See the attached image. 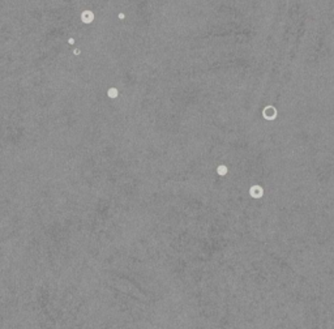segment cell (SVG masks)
Listing matches in <instances>:
<instances>
[{"label": "cell", "mask_w": 334, "mask_h": 329, "mask_svg": "<svg viewBox=\"0 0 334 329\" xmlns=\"http://www.w3.org/2000/svg\"><path fill=\"white\" fill-rule=\"evenodd\" d=\"M227 171H229V168H227V166H224V165H219L217 167V174H218V175H221V176L226 175Z\"/></svg>", "instance_id": "obj_5"}, {"label": "cell", "mask_w": 334, "mask_h": 329, "mask_svg": "<svg viewBox=\"0 0 334 329\" xmlns=\"http://www.w3.org/2000/svg\"><path fill=\"white\" fill-rule=\"evenodd\" d=\"M262 116L265 118L266 120H276L277 116H278V111H277V108L274 107L273 105H269L266 106L265 108L262 110Z\"/></svg>", "instance_id": "obj_1"}, {"label": "cell", "mask_w": 334, "mask_h": 329, "mask_svg": "<svg viewBox=\"0 0 334 329\" xmlns=\"http://www.w3.org/2000/svg\"><path fill=\"white\" fill-rule=\"evenodd\" d=\"M249 195H251V197L253 199H261L264 196V188L261 187V185H252L251 188H249Z\"/></svg>", "instance_id": "obj_2"}, {"label": "cell", "mask_w": 334, "mask_h": 329, "mask_svg": "<svg viewBox=\"0 0 334 329\" xmlns=\"http://www.w3.org/2000/svg\"><path fill=\"white\" fill-rule=\"evenodd\" d=\"M68 43H69V44H73V43H75V39H73V38H69V39H68Z\"/></svg>", "instance_id": "obj_7"}, {"label": "cell", "mask_w": 334, "mask_h": 329, "mask_svg": "<svg viewBox=\"0 0 334 329\" xmlns=\"http://www.w3.org/2000/svg\"><path fill=\"white\" fill-rule=\"evenodd\" d=\"M73 54H75V55H80V54H81L80 49H76V50H75V51H73Z\"/></svg>", "instance_id": "obj_6"}, {"label": "cell", "mask_w": 334, "mask_h": 329, "mask_svg": "<svg viewBox=\"0 0 334 329\" xmlns=\"http://www.w3.org/2000/svg\"><path fill=\"white\" fill-rule=\"evenodd\" d=\"M81 20H82L84 24H91L94 21V13L91 11H84L81 13Z\"/></svg>", "instance_id": "obj_3"}, {"label": "cell", "mask_w": 334, "mask_h": 329, "mask_svg": "<svg viewBox=\"0 0 334 329\" xmlns=\"http://www.w3.org/2000/svg\"><path fill=\"white\" fill-rule=\"evenodd\" d=\"M124 17H125L124 13H119V18H120V20H124Z\"/></svg>", "instance_id": "obj_8"}, {"label": "cell", "mask_w": 334, "mask_h": 329, "mask_svg": "<svg viewBox=\"0 0 334 329\" xmlns=\"http://www.w3.org/2000/svg\"><path fill=\"white\" fill-rule=\"evenodd\" d=\"M107 95L111 98V99H115V98H117V95H119V90H117L116 88H110L107 90Z\"/></svg>", "instance_id": "obj_4"}]
</instances>
